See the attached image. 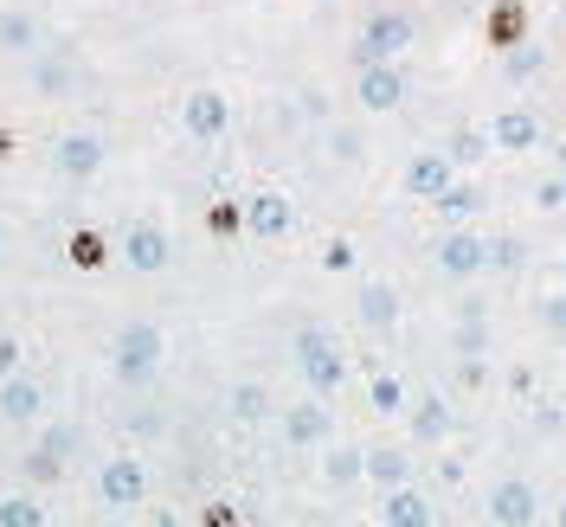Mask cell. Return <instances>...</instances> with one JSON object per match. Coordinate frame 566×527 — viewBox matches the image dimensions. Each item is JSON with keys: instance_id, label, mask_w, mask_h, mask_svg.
I'll return each instance as SVG.
<instances>
[{"instance_id": "6da1fadb", "label": "cell", "mask_w": 566, "mask_h": 527, "mask_svg": "<svg viewBox=\"0 0 566 527\" xmlns=\"http://www.w3.org/2000/svg\"><path fill=\"white\" fill-rule=\"evenodd\" d=\"M161 354H168V341H161V328H155V322H123V328H116V341H109V367H116V380H123V387H142V380H155Z\"/></svg>"}, {"instance_id": "7a4b0ae2", "label": "cell", "mask_w": 566, "mask_h": 527, "mask_svg": "<svg viewBox=\"0 0 566 527\" xmlns=\"http://www.w3.org/2000/svg\"><path fill=\"white\" fill-rule=\"evenodd\" d=\"M290 354H296V373H303V387L316 392V399H328V392L348 380V360H342V348H335L328 328H296Z\"/></svg>"}, {"instance_id": "3957f363", "label": "cell", "mask_w": 566, "mask_h": 527, "mask_svg": "<svg viewBox=\"0 0 566 527\" xmlns=\"http://www.w3.org/2000/svg\"><path fill=\"white\" fill-rule=\"evenodd\" d=\"M406 45H412V13L380 7V13H367V27L354 33V65H392Z\"/></svg>"}, {"instance_id": "277c9868", "label": "cell", "mask_w": 566, "mask_h": 527, "mask_svg": "<svg viewBox=\"0 0 566 527\" xmlns=\"http://www.w3.org/2000/svg\"><path fill=\"white\" fill-rule=\"evenodd\" d=\"M116 251H123V264H129L136 277H161V271L175 264V239H168L155 219H136V225L116 239Z\"/></svg>"}, {"instance_id": "5b68a950", "label": "cell", "mask_w": 566, "mask_h": 527, "mask_svg": "<svg viewBox=\"0 0 566 527\" xmlns=\"http://www.w3.org/2000/svg\"><path fill=\"white\" fill-rule=\"evenodd\" d=\"M142 495H148V470H142V457H109L104 470H97V502H104L109 515H129V508H142Z\"/></svg>"}, {"instance_id": "8992f818", "label": "cell", "mask_w": 566, "mask_h": 527, "mask_svg": "<svg viewBox=\"0 0 566 527\" xmlns=\"http://www.w3.org/2000/svg\"><path fill=\"white\" fill-rule=\"evenodd\" d=\"M490 521L495 527H534L541 521V495H534L528 476H502L490 489Z\"/></svg>"}, {"instance_id": "52a82bcc", "label": "cell", "mask_w": 566, "mask_h": 527, "mask_svg": "<svg viewBox=\"0 0 566 527\" xmlns=\"http://www.w3.org/2000/svg\"><path fill=\"white\" fill-rule=\"evenodd\" d=\"M180 129L193 141H219L232 129V104H226L219 91H187V97H180Z\"/></svg>"}, {"instance_id": "ba28073f", "label": "cell", "mask_w": 566, "mask_h": 527, "mask_svg": "<svg viewBox=\"0 0 566 527\" xmlns=\"http://www.w3.org/2000/svg\"><path fill=\"white\" fill-rule=\"evenodd\" d=\"M406 193H412V200H438V193H451V187H458V161H451V155H444V148H424V155H412V161H406Z\"/></svg>"}, {"instance_id": "9c48e42d", "label": "cell", "mask_w": 566, "mask_h": 527, "mask_svg": "<svg viewBox=\"0 0 566 527\" xmlns=\"http://www.w3.org/2000/svg\"><path fill=\"white\" fill-rule=\"evenodd\" d=\"M431 257H438L444 277L463 283V277H476V271H490V239H483V232H444Z\"/></svg>"}, {"instance_id": "30bf717a", "label": "cell", "mask_w": 566, "mask_h": 527, "mask_svg": "<svg viewBox=\"0 0 566 527\" xmlns=\"http://www.w3.org/2000/svg\"><path fill=\"white\" fill-rule=\"evenodd\" d=\"M354 104L367 109V116H387V109L406 104V77H399V65H360V77H354Z\"/></svg>"}, {"instance_id": "8fae6325", "label": "cell", "mask_w": 566, "mask_h": 527, "mask_svg": "<svg viewBox=\"0 0 566 527\" xmlns=\"http://www.w3.org/2000/svg\"><path fill=\"white\" fill-rule=\"evenodd\" d=\"M335 438V412L322 405V399H303V405H283V444H296V451H316Z\"/></svg>"}, {"instance_id": "7c38bea8", "label": "cell", "mask_w": 566, "mask_h": 527, "mask_svg": "<svg viewBox=\"0 0 566 527\" xmlns=\"http://www.w3.org/2000/svg\"><path fill=\"white\" fill-rule=\"evenodd\" d=\"M490 141H495V155H528L534 141H541V116H534L528 104L495 109L490 116Z\"/></svg>"}, {"instance_id": "4fadbf2b", "label": "cell", "mask_w": 566, "mask_h": 527, "mask_svg": "<svg viewBox=\"0 0 566 527\" xmlns=\"http://www.w3.org/2000/svg\"><path fill=\"white\" fill-rule=\"evenodd\" d=\"M290 225H296V207H290L283 193H251L245 200V232L251 239L277 245V239H290Z\"/></svg>"}, {"instance_id": "5bb4252c", "label": "cell", "mask_w": 566, "mask_h": 527, "mask_svg": "<svg viewBox=\"0 0 566 527\" xmlns=\"http://www.w3.org/2000/svg\"><path fill=\"white\" fill-rule=\"evenodd\" d=\"M380 521L387 527H438V508H431L424 489L399 483V489H380Z\"/></svg>"}, {"instance_id": "9a60e30c", "label": "cell", "mask_w": 566, "mask_h": 527, "mask_svg": "<svg viewBox=\"0 0 566 527\" xmlns=\"http://www.w3.org/2000/svg\"><path fill=\"white\" fill-rule=\"evenodd\" d=\"M52 168L65 180H91L97 168H104V141L97 136H59L52 141Z\"/></svg>"}, {"instance_id": "2e32d148", "label": "cell", "mask_w": 566, "mask_h": 527, "mask_svg": "<svg viewBox=\"0 0 566 527\" xmlns=\"http://www.w3.org/2000/svg\"><path fill=\"white\" fill-rule=\"evenodd\" d=\"M39 412H45V392H39V380H27V373H7V380H0V419H7V424H33Z\"/></svg>"}, {"instance_id": "e0dca14e", "label": "cell", "mask_w": 566, "mask_h": 527, "mask_svg": "<svg viewBox=\"0 0 566 527\" xmlns=\"http://www.w3.org/2000/svg\"><path fill=\"white\" fill-rule=\"evenodd\" d=\"M354 309H360V322L380 335V328H392V322H399V289H392V283H360Z\"/></svg>"}, {"instance_id": "ac0fdd59", "label": "cell", "mask_w": 566, "mask_h": 527, "mask_svg": "<svg viewBox=\"0 0 566 527\" xmlns=\"http://www.w3.org/2000/svg\"><path fill=\"white\" fill-rule=\"evenodd\" d=\"M406 419H412V438H419V444H444V438H451V405H444L438 392H424L419 405H406Z\"/></svg>"}, {"instance_id": "d6986e66", "label": "cell", "mask_w": 566, "mask_h": 527, "mask_svg": "<svg viewBox=\"0 0 566 527\" xmlns=\"http://www.w3.org/2000/svg\"><path fill=\"white\" fill-rule=\"evenodd\" d=\"M33 45H39V20L33 13H20V7H7V13H0V52L33 59Z\"/></svg>"}, {"instance_id": "ffe728a7", "label": "cell", "mask_w": 566, "mask_h": 527, "mask_svg": "<svg viewBox=\"0 0 566 527\" xmlns=\"http://www.w3.org/2000/svg\"><path fill=\"white\" fill-rule=\"evenodd\" d=\"M367 483H380V489H399V483H412V463H406V451H392V444L367 451Z\"/></svg>"}, {"instance_id": "44dd1931", "label": "cell", "mask_w": 566, "mask_h": 527, "mask_svg": "<svg viewBox=\"0 0 566 527\" xmlns=\"http://www.w3.org/2000/svg\"><path fill=\"white\" fill-rule=\"evenodd\" d=\"M226 412L239 424H258V419H271V392L258 387V380H239V387L226 392Z\"/></svg>"}, {"instance_id": "7402d4cb", "label": "cell", "mask_w": 566, "mask_h": 527, "mask_svg": "<svg viewBox=\"0 0 566 527\" xmlns=\"http://www.w3.org/2000/svg\"><path fill=\"white\" fill-rule=\"evenodd\" d=\"M322 476H328L335 489L360 483V476H367V451H354V444H335V451H328V463H322Z\"/></svg>"}, {"instance_id": "603a6c76", "label": "cell", "mask_w": 566, "mask_h": 527, "mask_svg": "<svg viewBox=\"0 0 566 527\" xmlns=\"http://www.w3.org/2000/svg\"><path fill=\"white\" fill-rule=\"evenodd\" d=\"M431 207H438V219H451V225H463L470 212H483V187H470V180H458V187H451V193H438Z\"/></svg>"}, {"instance_id": "cb8c5ba5", "label": "cell", "mask_w": 566, "mask_h": 527, "mask_svg": "<svg viewBox=\"0 0 566 527\" xmlns=\"http://www.w3.org/2000/svg\"><path fill=\"white\" fill-rule=\"evenodd\" d=\"M490 148H495V141H490V129H458V136L444 141V155H451L458 168H476V161H483Z\"/></svg>"}, {"instance_id": "d4e9b609", "label": "cell", "mask_w": 566, "mask_h": 527, "mask_svg": "<svg viewBox=\"0 0 566 527\" xmlns=\"http://www.w3.org/2000/svg\"><path fill=\"white\" fill-rule=\"evenodd\" d=\"M541 65H547V52H541V45H509V59H502V71H509L515 84L541 77Z\"/></svg>"}, {"instance_id": "484cf974", "label": "cell", "mask_w": 566, "mask_h": 527, "mask_svg": "<svg viewBox=\"0 0 566 527\" xmlns=\"http://www.w3.org/2000/svg\"><path fill=\"white\" fill-rule=\"evenodd\" d=\"M0 527H45V508H39L33 495H7L0 502Z\"/></svg>"}, {"instance_id": "4316f807", "label": "cell", "mask_w": 566, "mask_h": 527, "mask_svg": "<svg viewBox=\"0 0 566 527\" xmlns=\"http://www.w3.org/2000/svg\"><path fill=\"white\" fill-rule=\"evenodd\" d=\"M374 412H387V419L406 412V380L399 373H374Z\"/></svg>"}, {"instance_id": "83f0119b", "label": "cell", "mask_w": 566, "mask_h": 527, "mask_svg": "<svg viewBox=\"0 0 566 527\" xmlns=\"http://www.w3.org/2000/svg\"><path fill=\"white\" fill-rule=\"evenodd\" d=\"M71 264L97 271V264H104V239H97V232H71Z\"/></svg>"}, {"instance_id": "f1b7e54d", "label": "cell", "mask_w": 566, "mask_h": 527, "mask_svg": "<svg viewBox=\"0 0 566 527\" xmlns=\"http://www.w3.org/2000/svg\"><path fill=\"white\" fill-rule=\"evenodd\" d=\"M59 470H65V457H52L45 444H39V451H27V476H33V483H59Z\"/></svg>"}, {"instance_id": "f546056e", "label": "cell", "mask_w": 566, "mask_h": 527, "mask_svg": "<svg viewBox=\"0 0 566 527\" xmlns=\"http://www.w3.org/2000/svg\"><path fill=\"white\" fill-rule=\"evenodd\" d=\"M534 207L541 212H560L566 207V175H547L541 187H534Z\"/></svg>"}, {"instance_id": "4dcf8cb0", "label": "cell", "mask_w": 566, "mask_h": 527, "mask_svg": "<svg viewBox=\"0 0 566 527\" xmlns=\"http://www.w3.org/2000/svg\"><path fill=\"white\" fill-rule=\"evenodd\" d=\"M541 328H547V335H566V289L541 296Z\"/></svg>"}, {"instance_id": "1f68e13d", "label": "cell", "mask_w": 566, "mask_h": 527, "mask_svg": "<svg viewBox=\"0 0 566 527\" xmlns=\"http://www.w3.org/2000/svg\"><path fill=\"white\" fill-rule=\"evenodd\" d=\"M490 348V322H458V354H483Z\"/></svg>"}, {"instance_id": "d6a6232c", "label": "cell", "mask_w": 566, "mask_h": 527, "mask_svg": "<svg viewBox=\"0 0 566 527\" xmlns=\"http://www.w3.org/2000/svg\"><path fill=\"white\" fill-rule=\"evenodd\" d=\"M490 264L495 271H515L522 264V239H490Z\"/></svg>"}, {"instance_id": "836d02e7", "label": "cell", "mask_w": 566, "mask_h": 527, "mask_svg": "<svg viewBox=\"0 0 566 527\" xmlns=\"http://www.w3.org/2000/svg\"><path fill=\"white\" fill-rule=\"evenodd\" d=\"M322 271H354V245L348 239H328V245H322Z\"/></svg>"}, {"instance_id": "e575fe53", "label": "cell", "mask_w": 566, "mask_h": 527, "mask_svg": "<svg viewBox=\"0 0 566 527\" xmlns=\"http://www.w3.org/2000/svg\"><path fill=\"white\" fill-rule=\"evenodd\" d=\"M45 451H52V457H71V451H77V431H71V424H52V431H45Z\"/></svg>"}, {"instance_id": "d590c367", "label": "cell", "mask_w": 566, "mask_h": 527, "mask_svg": "<svg viewBox=\"0 0 566 527\" xmlns=\"http://www.w3.org/2000/svg\"><path fill=\"white\" fill-rule=\"evenodd\" d=\"M7 373H20V341H13V335H0V380H7Z\"/></svg>"}, {"instance_id": "8d00e7d4", "label": "cell", "mask_w": 566, "mask_h": 527, "mask_svg": "<svg viewBox=\"0 0 566 527\" xmlns=\"http://www.w3.org/2000/svg\"><path fill=\"white\" fill-rule=\"evenodd\" d=\"M458 322H490V303H476V296H463V303H458Z\"/></svg>"}, {"instance_id": "74e56055", "label": "cell", "mask_w": 566, "mask_h": 527, "mask_svg": "<svg viewBox=\"0 0 566 527\" xmlns=\"http://www.w3.org/2000/svg\"><path fill=\"white\" fill-rule=\"evenodd\" d=\"M554 527H566V502H560V508H554Z\"/></svg>"}, {"instance_id": "f35d334b", "label": "cell", "mask_w": 566, "mask_h": 527, "mask_svg": "<svg viewBox=\"0 0 566 527\" xmlns=\"http://www.w3.org/2000/svg\"><path fill=\"white\" fill-rule=\"evenodd\" d=\"M560 283H566V257H560Z\"/></svg>"}, {"instance_id": "ab89813d", "label": "cell", "mask_w": 566, "mask_h": 527, "mask_svg": "<svg viewBox=\"0 0 566 527\" xmlns=\"http://www.w3.org/2000/svg\"><path fill=\"white\" fill-rule=\"evenodd\" d=\"M0 257H7V245H0Z\"/></svg>"}]
</instances>
